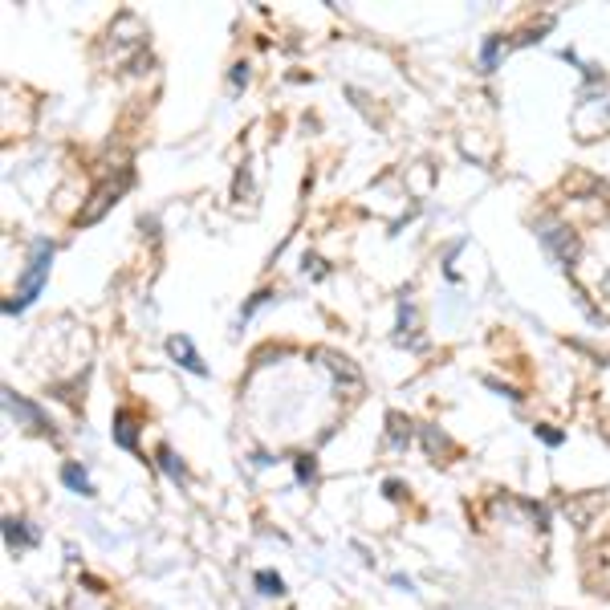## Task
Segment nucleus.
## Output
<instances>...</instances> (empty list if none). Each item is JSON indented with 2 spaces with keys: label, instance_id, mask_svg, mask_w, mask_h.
Listing matches in <instances>:
<instances>
[{
  "label": "nucleus",
  "instance_id": "9d476101",
  "mask_svg": "<svg viewBox=\"0 0 610 610\" xmlns=\"http://www.w3.org/2000/svg\"><path fill=\"white\" fill-rule=\"evenodd\" d=\"M496 53H500V37H488V41H484V49H480V66L488 69V74L496 69Z\"/></svg>",
  "mask_w": 610,
  "mask_h": 610
},
{
  "label": "nucleus",
  "instance_id": "1a4fd4ad",
  "mask_svg": "<svg viewBox=\"0 0 610 610\" xmlns=\"http://www.w3.org/2000/svg\"><path fill=\"white\" fill-rule=\"evenodd\" d=\"M257 586H261V594H285V582H281V574H273V570H261L257 574Z\"/></svg>",
  "mask_w": 610,
  "mask_h": 610
},
{
  "label": "nucleus",
  "instance_id": "9b49d317",
  "mask_svg": "<svg viewBox=\"0 0 610 610\" xmlns=\"http://www.w3.org/2000/svg\"><path fill=\"white\" fill-rule=\"evenodd\" d=\"M297 480H301V484L314 480V460H310V456H297Z\"/></svg>",
  "mask_w": 610,
  "mask_h": 610
},
{
  "label": "nucleus",
  "instance_id": "f8f14e48",
  "mask_svg": "<svg viewBox=\"0 0 610 610\" xmlns=\"http://www.w3.org/2000/svg\"><path fill=\"white\" fill-rule=\"evenodd\" d=\"M537 431H541V440H545L549 447H558V444H561V431H549V428H537Z\"/></svg>",
  "mask_w": 610,
  "mask_h": 610
},
{
  "label": "nucleus",
  "instance_id": "f03ea898",
  "mask_svg": "<svg viewBox=\"0 0 610 610\" xmlns=\"http://www.w3.org/2000/svg\"><path fill=\"white\" fill-rule=\"evenodd\" d=\"M167 350H171V358H175L183 370H192V375H199V379H208V366H204V358L196 354V346H192V338H187V334L167 338Z\"/></svg>",
  "mask_w": 610,
  "mask_h": 610
},
{
  "label": "nucleus",
  "instance_id": "20e7f679",
  "mask_svg": "<svg viewBox=\"0 0 610 610\" xmlns=\"http://www.w3.org/2000/svg\"><path fill=\"white\" fill-rule=\"evenodd\" d=\"M127 183H131V175H122V180H118L115 187H102L98 196H94V208H90V212H82V220H78V224H94V220H98V216H102V212H106V208H110V204L118 199V192H122Z\"/></svg>",
  "mask_w": 610,
  "mask_h": 610
},
{
  "label": "nucleus",
  "instance_id": "0eeeda50",
  "mask_svg": "<svg viewBox=\"0 0 610 610\" xmlns=\"http://www.w3.org/2000/svg\"><path fill=\"white\" fill-rule=\"evenodd\" d=\"M61 480L69 484V493H78V496H94V484H90V476H86L78 464H66V468H61Z\"/></svg>",
  "mask_w": 610,
  "mask_h": 610
},
{
  "label": "nucleus",
  "instance_id": "6e6552de",
  "mask_svg": "<svg viewBox=\"0 0 610 610\" xmlns=\"http://www.w3.org/2000/svg\"><path fill=\"white\" fill-rule=\"evenodd\" d=\"M159 468H163V472H167L171 480H180V484L187 480V468H183L180 460H175V452H171V447H159Z\"/></svg>",
  "mask_w": 610,
  "mask_h": 610
},
{
  "label": "nucleus",
  "instance_id": "39448f33",
  "mask_svg": "<svg viewBox=\"0 0 610 610\" xmlns=\"http://www.w3.org/2000/svg\"><path fill=\"white\" fill-rule=\"evenodd\" d=\"M115 444L127 447V452H134L139 447V435H134V419L127 411H115Z\"/></svg>",
  "mask_w": 610,
  "mask_h": 610
},
{
  "label": "nucleus",
  "instance_id": "f257e3e1",
  "mask_svg": "<svg viewBox=\"0 0 610 610\" xmlns=\"http://www.w3.org/2000/svg\"><path fill=\"white\" fill-rule=\"evenodd\" d=\"M49 264H53V240H33V252H29V269H25V277H20L17 293L4 301V314H25L29 305H33L37 297H41V289H45V281H49Z\"/></svg>",
  "mask_w": 610,
  "mask_h": 610
},
{
  "label": "nucleus",
  "instance_id": "7ed1b4c3",
  "mask_svg": "<svg viewBox=\"0 0 610 610\" xmlns=\"http://www.w3.org/2000/svg\"><path fill=\"white\" fill-rule=\"evenodd\" d=\"M4 407H8V415L20 419V423H29V428H45V411H41L37 403H29V399L13 395L8 387H4Z\"/></svg>",
  "mask_w": 610,
  "mask_h": 610
},
{
  "label": "nucleus",
  "instance_id": "ddd939ff",
  "mask_svg": "<svg viewBox=\"0 0 610 610\" xmlns=\"http://www.w3.org/2000/svg\"><path fill=\"white\" fill-rule=\"evenodd\" d=\"M248 82V66H236L232 69V86H245Z\"/></svg>",
  "mask_w": 610,
  "mask_h": 610
},
{
  "label": "nucleus",
  "instance_id": "423d86ee",
  "mask_svg": "<svg viewBox=\"0 0 610 610\" xmlns=\"http://www.w3.org/2000/svg\"><path fill=\"white\" fill-rule=\"evenodd\" d=\"M4 541H8V549H29V545L37 541V533H29V529L20 525V521H4Z\"/></svg>",
  "mask_w": 610,
  "mask_h": 610
}]
</instances>
